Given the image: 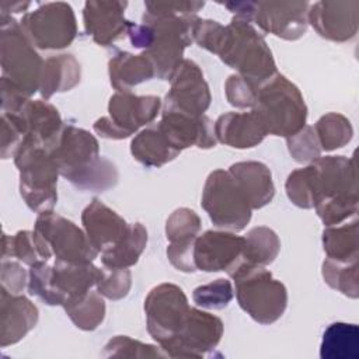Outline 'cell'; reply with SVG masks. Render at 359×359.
Returning a JSON list of instances; mask_svg holds the SVG:
<instances>
[{
    "instance_id": "cell-1",
    "label": "cell",
    "mask_w": 359,
    "mask_h": 359,
    "mask_svg": "<svg viewBox=\"0 0 359 359\" xmlns=\"http://www.w3.org/2000/svg\"><path fill=\"white\" fill-rule=\"evenodd\" d=\"M314 209L325 226L341 224L358 213V180L353 158L318 157L310 164Z\"/></svg>"
},
{
    "instance_id": "cell-2",
    "label": "cell",
    "mask_w": 359,
    "mask_h": 359,
    "mask_svg": "<svg viewBox=\"0 0 359 359\" xmlns=\"http://www.w3.org/2000/svg\"><path fill=\"white\" fill-rule=\"evenodd\" d=\"M217 55L224 65L255 87L276 73L272 52L264 36L250 21L240 17H233L226 25Z\"/></svg>"
},
{
    "instance_id": "cell-3",
    "label": "cell",
    "mask_w": 359,
    "mask_h": 359,
    "mask_svg": "<svg viewBox=\"0 0 359 359\" xmlns=\"http://www.w3.org/2000/svg\"><path fill=\"white\" fill-rule=\"evenodd\" d=\"M251 109L261 119L266 135L273 136L290 137L307 119V107L300 90L278 72L258 86Z\"/></svg>"
},
{
    "instance_id": "cell-4",
    "label": "cell",
    "mask_w": 359,
    "mask_h": 359,
    "mask_svg": "<svg viewBox=\"0 0 359 359\" xmlns=\"http://www.w3.org/2000/svg\"><path fill=\"white\" fill-rule=\"evenodd\" d=\"M20 172V195L36 213L53 210L57 202V164L50 151L38 140L25 136L14 154Z\"/></svg>"
},
{
    "instance_id": "cell-5",
    "label": "cell",
    "mask_w": 359,
    "mask_h": 359,
    "mask_svg": "<svg viewBox=\"0 0 359 359\" xmlns=\"http://www.w3.org/2000/svg\"><path fill=\"white\" fill-rule=\"evenodd\" d=\"M229 276L234 280L238 306L257 323L278 321L287 307V289L265 266L240 262Z\"/></svg>"
},
{
    "instance_id": "cell-6",
    "label": "cell",
    "mask_w": 359,
    "mask_h": 359,
    "mask_svg": "<svg viewBox=\"0 0 359 359\" xmlns=\"http://www.w3.org/2000/svg\"><path fill=\"white\" fill-rule=\"evenodd\" d=\"M195 17L144 11L142 22L153 28V42L143 55L151 62L158 79L170 80L184 60V50L192 43L191 28Z\"/></svg>"
},
{
    "instance_id": "cell-7",
    "label": "cell",
    "mask_w": 359,
    "mask_h": 359,
    "mask_svg": "<svg viewBox=\"0 0 359 359\" xmlns=\"http://www.w3.org/2000/svg\"><path fill=\"white\" fill-rule=\"evenodd\" d=\"M32 231L42 261L55 255L66 262H93L100 254L84 229L53 210L38 213Z\"/></svg>"
},
{
    "instance_id": "cell-8",
    "label": "cell",
    "mask_w": 359,
    "mask_h": 359,
    "mask_svg": "<svg viewBox=\"0 0 359 359\" xmlns=\"http://www.w3.org/2000/svg\"><path fill=\"white\" fill-rule=\"evenodd\" d=\"M0 20L1 77L8 79L25 94L32 97L39 91L43 60L15 18L1 15Z\"/></svg>"
},
{
    "instance_id": "cell-9",
    "label": "cell",
    "mask_w": 359,
    "mask_h": 359,
    "mask_svg": "<svg viewBox=\"0 0 359 359\" xmlns=\"http://www.w3.org/2000/svg\"><path fill=\"white\" fill-rule=\"evenodd\" d=\"M201 205L212 223L227 231H241L251 220L252 209L229 170H215L208 175Z\"/></svg>"
},
{
    "instance_id": "cell-10",
    "label": "cell",
    "mask_w": 359,
    "mask_h": 359,
    "mask_svg": "<svg viewBox=\"0 0 359 359\" xmlns=\"http://www.w3.org/2000/svg\"><path fill=\"white\" fill-rule=\"evenodd\" d=\"M161 107V100L157 95H133L132 93L116 91L109 98L108 116H101L94 122V132L104 139H126L151 123Z\"/></svg>"
},
{
    "instance_id": "cell-11",
    "label": "cell",
    "mask_w": 359,
    "mask_h": 359,
    "mask_svg": "<svg viewBox=\"0 0 359 359\" xmlns=\"http://www.w3.org/2000/svg\"><path fill=\"white\" fill-rule=\"evenodd\" d=\"M20 24L31 43L42 50L63 49L77 35L74 11L65 1L41 3L34 11L25 13Z\"/></svg>"
},
{
    "instance_id": "cell-12",
    "label": "cell",
    "mask_w": 359,
    "mask_h": 359,
    "mask_svg": "<svg viewBox=\"0 0 359 359\" xmlns=\"http://www.w3.org/2000/svg\"><path fill=\"white\" fill-rule=\"evenodd\" d=\"M191 306L184 290L174 283L154 286L144 299L146 327L163 349L184 327Z\"/></svg>"
},
{
    "instance_id": "cell-13",
    "label": "cell",
    "mask_w": 359,
    "mask_h": 359,
    "mask_svg": "<svg viewBox=\"0 0 359 359\" xmlns=\"http://www.w3.org/2000/svg\"><path fill=\"white\" fill-rule=\"evenodd\" d=\"M223 335L219 317L191 307L184 327L163 348L168 358H203L213 351Z\"/></svg>"
},
{
    "instance_id": "cell-14",
    "label": "cell",
    "mask_w": 359,
    "mask_h": 359,
    "mask_svg": "<svg viewBox=\"0 0 359 359\" xmlns=\"http://www.w3.org/2000/svg\"><path fill=\"white\" fill-rule=\"evenodd\" d=\"M209 105L210 91L201 67L194 60L184 59L170 77V91L165 94L163 109L201 116Z\"/></svg>"
},
{
    "instance_id": "cell-15",
    "label": "cell",
    "mask_w": 359,
    "mask_h": 359,
    "mask_svg": "<svg viewBox=\"0 0 359 359\" xmlns=\"http://www.w3.org/2000/svg\"><path fill=\"white\" fill-rule=\"evenodd\" d=\"M307 1H255L252 21L268 34L296 41L307 31Z\"/></svg>"
},
{
    "instance_id": "cell-16",
    "label": "cell",
    "mask_w": 359,
    "mask_h": 359,
    "mask_svg": "<svg viewBox=\"0 0 359 359\" xmlns=\"http://www.w3.org/2000/svg\"><path fill=\"white\" fill-rule=\"evenodd\" d=\"M244 237L233 231L208 230L194 244L195 266L203 272H231L243 258Z\"/></svg>"
},
{
    "instance_id": "cell-17",
    "label": "cell",
    "mask_w": 359,
    "mask_h": 359,
    "mask_svg": "<svg viewBox=\"0 0 359 359\" xmlns=\"http://www.w3.org/2000/svg\"><path fill=\"white\" fill-rule=\"evenodd\" d=\"M49 151L60 175L66 180L86 170L101 157L95 136L70 123L63 126L56 144Z\"/></svg>"
},
{
    "instance_id": "cell-18",
    "label": "cell",
    "mask_w": 359,
    "mask_h": 359,
    "mask_svg": "<svg viewBox=\"0 0 359 359\" xmlns=\"http://www.w3.org/2000/svg\"><path fill=\"white\" fill-rule=\"evenodd\" d=\"M156 126L180 153L192 146L212 149L217 143L215 123L206 115L191 116L178 111L163 109L161 119Z\"/></svg>"
},
{
    "instance_id": "cell-19",
    "label": "cell",
    "mask_w": 359,
    "mask_h": 359,
    "mask_svg": "<svg viewBox=\"0 0 359 359\" xmlns=\"http://www.w3.org/2000/svg\"><path fill=\"white\" fill-rule=\"evenodd\" d=\"M359 1H317L309 7L307 22L316 32L334 42L352 39L358 32Z\"/></svg>"
},
{
    "instance_id": "cell-20",
    "label": "cell",
    "mask_w": 359,
    "mask_h": 359,
    "mask_svg": "<svg viewBox=\"0 0 359 359\" xmlns=\"http://www.w3.org/2000/svg\"><path fill=\"white\" fill-rule=\"evenodd\" d=\"M126 1L91 0L83 8L84 31L100 46H109L128 34L132 21L125 18Z\"/></svg>"
},
{
    "instance_id": "cell-21",
    "label": "cell",
    "mask_w": 359,
    "mask_h": 359,
    "mask_svg": "<svg viewBox=\"0 0 359 359\" xmlns=\"http://www.w3.org/2000/svg\"><path fill=\"white\" fill-rule=\"evenodd\" d=\"M8 115L22 132L24 137L29 136L50 150L63 129L59 111L43 100H29L17 114Z\"/></svg>"
},
{
    "instance_id": "cell-22",
    "label": "cell",
    "mask_w": 359,
    "mask_h": 359,
    "mask_svg": "<svg viewBox=\"0 0 359 359\" xmlns=\"http://www.w3.org/2000/svg\"><path fill=\"white\" fill-rule=\"evenodd\" d=\"M81 223L87 237L100 254L118 244L126 236L130 224L98 198H94L84 208Z\"/></svg>"
},
{
    "instance_id": "cell-23",
    "label": "cell",
    "mask_w": 359,
    "mask_h": 359,
    "mask_svg": "<svg viewBox=\"0 0 359 359\" xmlns=\"http://www.w3.org/2000/svg\"><path fill=\"white\" fill-rule=\"evenodd\" d=\"M36 306L22 294L0 289V345L1 348L20 342L38 323Z\"/></svg>"
},
{
    "instance_id": "cell-24",
    "label": "cell",
    "mask_w": 359,
    "mask_h": 359,
    "mask_svg": "<svg viewBox=\"0 0 359 359\" xmlns=\"http://www.w3.org/2000/svg\"><path fill=\"white\" fill-rule=\"evenodd\" d=\"M217 142L233 149H250L259 144L266 136V130L251 109L248 112H226L215 122Z\"/></svg>"
},
{
    "instance_id": "cell-25",
    "label": "cell",
    "mask_w": 359,
    "mask_h": 359,
    "mask_svg": "<svg viewBox=\"0 0 359 359\" xmlns=\"http://www.w3.org/2000/svg\"><path fill=\"white\" fill-rule=\"evenodd\" d=\"M251 209L266 206L275 195L271 170L261 161H238L229 167Z\"/></svg>"
},
{
    "instance_id": "cell-26",
    "label": "cell",
    "mask_w": 359,
    "mask_h": 359,
    "mask_svg": "<svg viewBox=\"0 0 359 359\" xmlns=\"http://www.w3.org/2000/svg\"><path fill=\"white\" fill-rule=\"evenodd\" d=\"M101 268L93 262H66L55 259L50 282L62 306L66 300L79 297L95 286Z\"/></svg>"
},
{
    "instance_id": "cell-27",
    "label": "cell",
    "mask_w": 359,
    "mask_h": 359,
    "mask_svg": "<svg viewBox=\"0 0 359 359\" xmlns=\"http://www.w3.org/2000/svg\"><path fill=\"white\" fill-rule=\"evenodd\" d=\"M108 74L111 86L119 93L130 90L156 76L151 62L142 53L133 55L125 50H116L108 62Z\"/></svg>"
},
{
    "instance_id": "cell-28",
    "label": "cell",
    "mask_w": 359,
    "mask_h": 359,
    "mask_svg": "<svg viewBox=\"0 0 359 359\" xmlns=\"http://www.w3.org/2000/svg\"><path fill=\"white\" fill-rule=\"evenodd\" d=\"M81 67L73 55L62 53L43 60L39 93L49 100L56 93L70 91L80 83Z\"/></svg>"
},
{
    "instance_id": "cell-29",
    "label": "cell",
    "mask_w": 359,
    "mask_h": 359,
    "mask_svg": "<svg viewBox=\"0 0 359 359\" xmlns=\"http://www.w3.org/2000/svg\"><path fill=\"white\" fill-rule=\"evenodd\" d=\"M130 153L137 163L149 168H160L180 154L157 126L140 130L130 142Z\"/></svg>"
},
{
    "instance_id": "cell-30",
    "label": "cell",
    "mask_w": 359,
    "mask_h": 359,
    "mask_svg": "<svg viewBox=\"0 0 359 359\" xmlns=\"http://www.w3.org/2000/svg\"><path fill=\"white\" fill-rule=\"evenodd\" d=\"M146 244V227L142 223H130L126 236L118 244L100 254L101 262L107 268H130L139 261Z\"/></svg>"
},
{
    "instance_id": "cell-31",
    "label": "cell",
    "mask_w": 359,
    "mask_h": 359,
    "mask_svg": "<svg viewBox=\"0 0 359 359\" xmlns=\"http://www.w3.org/2000/svg\"><path fill=\"white\" fill-rule=\"evenodd\" d=\"M359 328L356 324L332 323L323 334L321 359H358Z\"/></svg>"
},
{
    "instance_id": "cell-32",
    "label": "cell",
    "mask_w": 359,
    "mask_h": 359,
    "mask_svg": "<svg viewBox=\"0 0 359 359\" xmlns=\"http://www.w3.org/2000/svg\"><path fill=\"white\" fill-rule=\"evenodd\" d=\"M358 222L327 226L323 231V248L327 258L339 262L358 261Z\"/></svg>"
},
{
    "instance_id": "cell-33",
    "label": "cell",
    "mask_w": 359,
    "mask_h": 359,
    "mask_svg": "<svg viewBox=\"0 0 359 359\" xmlns=\"http://www.w3.org/2000/svg\"><path fill=\"white\" fill-rule=\"evenodd\" d=\"M280 250V240L278 234L266 227L257 226L244 236V248L241 262L266 266L278 257Z\"/></svg>"
},
{
    "instance_id": "cell-34",
    "label": "cell",
    "mask_w": 359,
    "mask_h": 359,
    "mask_svg": "<svg viewBox=\"0 0 359 359\" xmlns=\"http://www.w3.org/2000/svg\"><path fill=\"white\" fill-rule=\"evenodd\" d=\"M63 309L72 323L83 331L95 330L105 317V302L97 290H88L79 297L66 300Z\"/></svg>"
},
{
    "instance_id": "cell-35",
    "label": "cell",
    "mask_w": 359,
    "mask_h": 359,
    "mask_svg": "<svg viewBox=\"0 0 359 359\" xmlns=\"http://www.w3.org/2000/svg\"><path fill=\"white\" fill-rule=\"evenodd\" d=\"M321 150L332 151L348 144L353 136V129L346 116L338 112L323 115L313 126Z\"/></svg>"
},
{
    "instance_id": "cell-36",
    "label": "cell",
    "mask_w": 359,
    "mask_h": 359,
    "mask_svg": "<svg viewBox=\"0 0 359 359\" xmlns=\"http://www.w3.org/2000/svg\"><path fill=\"white\" fill-rule=\"evenodd\" d=\"M119 174L116 165L105 157H100L86 170L70 177L67 181L73 184L80 191L90 192H104L115 187L118 182Z\"/></svg>"
},
{
    "instance_id": "cell-37",
    "label": "cell",
    "mask_w": 359,
    "mask_h": 359,
    "mask_svg": "<svg viewBox=\"0 0 359 359\" xmlns=\"http://www.w3.org/2000/svg\"><path fill=\"white\" fill-rule=\"evenodd\" d=\"M321 272H323L324 282L330 287L352 299H356L359 296L358 261L339 262V261L325 258L323 262Z\"/></svg>"
},
{
    "instance_id": "cell-38",
    "label": "cell",
    "mask_w": 359,
    "mask_h": 359,
    "mask_svg": "<svg viewBox=\"0 0 359 359\" xmlns=\"http://www.w3.org/2000/svg\"><path fill=\"white\" fill-rule=\"evenodd\" d=\"M201 227V219L195 210L178 208L165 222V237L170 243H191L199 236Z\"/></svg>"
},
{
    "instance_id": "cell-39",
    "label": "cell",
    "mask_w": 359,
    "mask_h": 359,
    "mask_svg": "<svg viewBox=\"0 0 359 359\" xmlns=\"http://www.w3.org/2000/svg\"><path fill=\"white\" fill-rule=\"evenodd\" d=\"M105 358H165V352L150 344H143L128 335H115L104 346Z\"/></svg>"
},
{
    "instance_id": "cell-40",
    "label": "cell",
    "mask_w": 359,
    "mask_h": 359,
    "mask_svg": "<svg viewBox=\"0 0 359 359\" xmlns=\"http://www.w3.org/2000/svg\"><path fill=\"white\" fill-rule=\"evenodd\" d=\"M234 296L233 283L229 279L219 278L194 289L192 300L198 307L208 310H222L229 306Z\"/></svg>"
},
{
    "instance_id": "cell-41",
    "label": "cell",
    "mask_w": 359,
    "mask_h": 359,
    "mask_svg": "<svg viewBox=\"0 0 359 359\" xmlns=\"http://www.w3.org/2000/svg\"><path fill=\"white\" fill-rule=\"evenodd\" d=\"M17 258L22 264L32 265L42 261L34 231L20 230L14 236L3 233V247H1V259Z\"/></svg>"
},
{
    "instance_id": "cell-42",
    "label": "cell",
    "mask_w": 359,
    "mask_h": 359,
    "mask_svg": "<svg viewBox=\"0 0 359 359\" xmlns=\"http://www.w3.org/2000/svg\"><path fill=\"white\" fill-rule=\"evenodd\" d=\"M132 286V273L129 268L102 266L95 283L97 292L109 300H121L128 296Z\"/></svg>"
},
{
    "instance_id": "cell-43",
    "label": "cell",
    "mask_w": 359,
    "mask_h": 359,
    "mask_svg": "<svg viewBox=\"0 0 359 359\" xmlns=\"http://www.w3.org/2000/svg\"><path fill=\"white\" fill-rule=\"evenodd\" d=\"M52 265L48 261H39L29 265L28 271V293L38 297L49 306H62V302L52 287L50 282Z\"/></svg>"
},
{
    "instance_id": "cell-44",
    "label": "cell",
    "mask_w": 359,
    "mask_h": 359,
    "mask_svg": "<svg viewBox=\"0 0 359 359\" xmlns=\"http://www.w3.org/2000/svg\"><path fill=\"white\" fill-rule=\"evenodd\" d=\"M285 189L289 201L297 208H302V209L314 208L310 165L292 171L287 175Z\"/></svg>"
},
{
    "instance_id": "cell-45",
    "label": "cell",
    "mask_w": 359,
    "mask_h": 359,
    "mask_svg": "<svg viewBox=\"0 0 359 359\" xmlns=\"http://www.w3.org/2000/svg\"><path fill=\"white\" fill-rule=\"evenodd\" d=\"M287 150L297 163H311L321 154V146L318 143L314 128L304 125L297 133L286 137Z\"/></svg>"
},
{
    "instance_id": "cell-46",
    "label": "cell",
    "mask_w": 359,
    "mask_h": 359,
    "mask_svg": "<svg viewBox=\"0 0 359 359\" xmlns=\"http://www.w3.org/2000/svg\"><path fill=\"white\" fill-rule=\"evenodd\" d=\"M224 31L226 27L217 21L202 20L199 17H195L191 28L192 42H196L205 50L217 55Z\"/></svg>"
},
{
    "instance_id": "cell-47",
    "label": "cell",
    "mask_w": 359,
    "mask_h": 359,
    "mask_svg": "<svg viewBox=\"0 0 359 359\" xmlns=\"http://www.w3.org/2000/svg\"><path fill=\"white\" fill-rule=\"evenodd\" d=\"M257 88L238 74H231L224 83L226 98L236 108H252L255 102Z\"/></svg>"
},
{
    "instance_id": "cell-48",
    "label": "cell",
    "mask_w": 359,
    "mask_h": 359,
    "mask_svg": "<svg viewBox=\"0 0 359 359\" xmlns=\"http://www.w3.org/2000/svg\"><path fill=\"white\" fill-rule=\"evenodd\" d=\"M1 287L13 294H21L28 286V272L24 266L10 258L1 259Z\"/></svg>"
},
{
    "instance_id": "cell-49",
    "label": "cell",
    "mask_w": 359,
    "mask_h": 359,
    "mask_svg": "<svg viewBox=\"0 0 359 359\" xmlns=\"http://www.w3.org/2000/svg\"><path fill=\"white\" fill-rule=\"evenodd\" d=\"M194 244L191 243H170L167 245V258L171 262V265L185 273H191L198 271L194 261Z\"/></svg>"
},
{
    "instance_id": "cell-50",
    "label": "cell",
    "mask_w": 359,
    "mask_h": 359,
    "mask_svg": "<svg viewBox=\"0 0 359 359\" xmlns=\"http://www.w3.org/2000/svg\"><path fill=\"white\" fill-rule=\"evenodd\" d=\"M22 139L24 135L15 122L8 115L1 114V158L14 157Z\"/></svg>"
},
{
    "instance_id": "cell-51",
    "label": "cell",
    "mask_w": 359,
    "mask_h": 359,
    "mask_svg": "<svg viewBox=\"0 0 359 359\" xmlns=\"http://www.w3.org/2000/svg\"><path fill=\"white\" fill-rule=\"evenodd\" d=\"M203 1H146V11L167 13L175 15H195L202 7Z\"/></svg>"
},
{
    "instance_id": "cell-52",
    "label": "cell",
    "mask_w": 359,
    "mask_h": 359,
    "mask_svg": "<svg viewBox=\"0 0 359 359\" xmlns=\"http://www.w3.org/2000/svg\"><path fill=\"white\" fill-rule=\"evenodd\" d=\"M128 36L130 39L132 46L139 49H149L153 42V28L144 22L135 24L132 22L130 28L128 29Z\"/></svg>"
},
{
    "instance_id": "cell-53",
    "label": "cell",
    "mask_w": 359,
    "mask_h": 359,
    "mask_svg": "<svg viewBox=\"0 0 359 359\" xmlns=\"http://www.w3.org/2000/svg\"><path fill=\"white\" fill-rule=\"evenodd\" d=\"M31 6L29 1H25V3H6L3 1L0 4L1 7V15H10V13H21V11H27V8Z\"/></svg>"
}]
</instances>
